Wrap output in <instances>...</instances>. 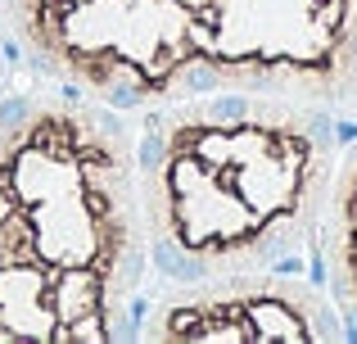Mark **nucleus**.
Instances as JSON below:
<instances>
[{"mask_svg": "<svg viewBox=\"0 0 357 344\" xmlns=\"http://www.w3.org/2000/svg\"><path fill=\"white\" fill-rule=\"evenodd\" d=\"M149 263L131 132L63 96L0 109V344H114Z\"/></svg>", "mask_w": 357, "mask_h": 344, "instance_id": "obj_1", "label": "nucleus"}, {"mask_svg": "<svg viewBox=\"0 0 357 344\" xmlns=\"http://www.w3.org/2000/svg\"><path fill=\"white\" fill-rule=\"evenodd\" d=\"M340 136L331 109L258 91L154 105L136 141L149 263L167 285L303 272L321 240Z\"/></svg>", "mask_w": 357, "mask_h": 344, "instance_id": "obj_2", "label": "nucleus"}, {"mask_svg": "<svg viewBox=\"0 0 357 344\" xmlns=\"http://www.w3.org/2000/svg\"><path fill=\"white\" fill-rule=\"evenodd\" d=\"M18 41L114 109L258 91L357 109V0H9Z\"/></svg>", "mask_w": 357, "mask_h": 344, "instance_id": "obj_3", "label": "nucleus"}, {"mask_svg": "<svg viewBox=\"0 0 357 344\" xmlns=\"http://www.w3.org/2000/svg\"><path fill=\"white\" fill-rule=\"evenodd\" d=\"M149 344H335L344 317L326 285L289 272L172 281L136 331Z\"/></svg>", "mask_w": 357, "mask_h": 344, "instance_id": "obj_4", "label": "nucleus"}, {"mask_svg": "<svg viewBox=\"0 0 357 344\" xmlns=\"http://www.w3.org/2000/svg\"><path fill=\"white\" fill-rule=\"evenodd\" d=\"M317 249L326 263V294L344 317V336L357 340V141L340 150Z\"/></svg>", "mask_w": 357, "mask_h": 344, "instance_id": "obj_5", "label": "nucleus"}]
</instances>
